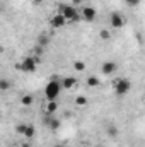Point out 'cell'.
<instances>
[{
    "label": "cell",
    "mask_w": 145,
    "mask_h": 147,
    "mask_svg": "<svg viewBox=\"0 0 145 147\" xmlns=\"http://www.w3.org/2000/svg\"><path fill=\"white\" fill-rule=\"evenodd\" d=\"M19 147H31V144H29V142H24V144H21Z\"/></svg>",
    "instance_id": "24"
},
{
    "label": "cell",
    "mask_w": 145,
    "mask_h": 147,
    "mask_svg": "<svg viewBox=\"0 0 145 147\" xmlns=\"http://www.w3.org/2000/svg\"><path fill=\"white\" fill-rule=\"evenodd\" d=\"M96 147H103V146H96Z\"/></svg>",
    "instance_id": "27"
},
{
    "label": "cell",
    "mask_w": 145,
    "mask_h": 147,
    "mask_svg": "<svg viewBox=\"0 0 145 147\" xmlns=\"http://www.w3.org/2000/svg\"><path fill=\"white\" fill-rule=\"evenodd\" d=\"M75 103H77L79 106H85V105H87V98H85V96H77Z\"/></svg>",
    "instance_id": "19"
},
{
    "label": "cell",
    "mask_w": 145,
    "mask_h": 147,
    "mask_svg": "<svg viewBox=\"0 0 145 147\" xmlns=\"http://www.w3.org/2000/svg\"><path fill=\"white\" fill-rule=\"evenodd\" d=\"M58 111V103L56 101H48L46 105V115H55Z\"/></svg>",
    "instance_id": "10"
},
{
    "label": "cell",
    "mask_w": 145,
    "mask_h": 147,
    "mask_svg": "<svg viewBox=\"0 0 145 147\" xmlns=\"http://www.w3.org/2000/svg\"><path fill=\"white\" fill-rule=\"evenodd\" d=\"M60 14L68 22H79L82 19V14L75 9V5H72V3H60Z\"/></svg>",
    "instance_id": "2"
},
{
    "label": "cell",
    "mask_w": 145,
    "mask_h": 147,
    "mask_svg": "<svg viewBox=\"0 0 145 147\" xmlns=\"http://www.w3.org/2000/svg\"><path fill=\"white\" fill-rule=\"evenodd\" d=\"M26 128H28V125H24V123H21V125H17V127H15V132H17V134H21V135H24V132H26Z\"/></svg>",
    "instance_id": "20"
},
{
    "label": "cell",
    "mask_w": 145,
    "mask_h": 147,
    "mask_svg": "<svg viewBox=\"0 0 145 147\" xmlns=\"http://www.w3.org/2000/svg\"><path fill=\"white\" fill-rule=\"evenodd\" d=\"M62 89H63L62 82L53 77V79L46 84V87H44V96H46V99H48V101H56L58 96H60V92H62Z\"/></svg>",
    "instance_id": "1"
},
{
    "label": "cell",
    "mask_w": 145,
    "mask_h": 147,
    "mask_svg": "<svg viewBox=\"0 0 145 147\" xmlns=\"http://www.w3.org/2000/svg\"><path fill=\"white\" fill-rule=\"evenodd\" d=\"M73 70H77V72H84V70H85V63H84L82 60H75V62H73Z\"/></svg>",
    "instance_id": "15"
},
{
    "label": "cell",
    "mask_w": 145,
    "mask_h": 147,
    "mask_svg": "<svg viewBox=\"0 0 145 147\" xmlns=\"http://www.w3.org/2000/svg\"><path fill=\"white\" fill-rule=\"evenodd\" d=\"M17 69L22 70L24 74H33L38 69V62L34 60V57H26L21 60V63H17Z\"/></svg>",
    "instance_id": "4"
},
{
    "label": "cell",
    "mask_w": 145,
    "mask_h": 147,
    "mask_svg": "<svg viewBox=\"0 0 145 147\" xmlns=\"http://www.w3.org/2000/svg\"><path fill=\"white\" fill-rule=\"evenodd\" d=\"M126 5H130V7H137V5H140V2L142 0H123Z\"/></svg>",
    "instance_id": "21"
},
{
    "label": "cell",
    "mask_w": 145,
    "mask_h": 147,
    "mask_svg": "<svg viewBox=\"0 0 145 147\" xmlns=\"http://www.w3.org/2000/svg\"><path fill=\"white\" fill-rule=\"evenodd\" d=\"M80 14H82V19L87 21V22H92V21H96V17H97V10H96L94 7H91V5H84Z\"/></svg>",
    "instance_id": "6"
},
{
    "label": "cell",
    "mask_w": 145,
    "mask_h": 147,
    "mask_svg": "<svg viewBox=\"0 0 145 147\" xmlns=\"http://www.w3.org/2000/svg\"><path fill=\"white\" fill-rule=\"evenodd\" d=\"M116 69H118V65L113 62V60H106L103 65H101V72L104 74V75H111V74L116 72Z\"/></svg>",
    "instance_id": "8"
},
{
    "label": "cell",
    "mask_w": 145,
    "mask_h": 147,
    "mask_svg": "<svg viewBox=\"0 0 145 147\" xmlns=\"http://www.w3.org/2000/svg\"><path fill=\"white\" fill-rule=\"evenodd\" d=\"M41 2H44V0H34V3H41Z\"/></svg>",
    "instance_id": "26"
},
{
    "label": "cell",
    "mask_w": 145,
    "mask_h": 147,
    "mask_svg": "<svg viewBox=\"0 0 145 147\" xmlns=\"http://www.w3.org/2000/svg\"><path fill=\"white\" fill-rule=\"evenodd\" d=\"M99 36H101V39L108 41V39H111V33H109L108 29H101V31H99Z\"/></svg>",
    "instance_id": "18"
},
{
    "label": "cell",
    "mask_w": 145,
    "mask_h": 147,
    "mask_svg": "<svg viewBox=\"0 0 145 147\" xmlns=\"http://www.w3.org/2000/svg\"><path fill=\"white\" fill-rule=\"evenodd\" d=\"M67 22H68V21H67V19H65V17H63L60 12H58V14H55V16L50 19V24H51V28H55V29H60V28H63Z\"/></svg>",
    "instance_id": "7"
},
{
    "label": "cell",
    "mask_w": 145,
    "mask_h": 147,
    "mask_svg": "<svg viewBox=\"0 0 145 147\" xmlns=\"http://www.w3.org/2000/svg\"><path fill=\"white\" fill-rule=\"evenodd\" d=\"M48 125H50V128L55 132V130H58L60 128V125H62V121L58 120V118H55V116H51L50 118V121H48Z\"/></svg>",
    "instance_id": "11"
},
{
    "label": "cell",
    "mask_w": 145,
    "mask_h": 147,
    "mask_svg": "<svg viewBox=\"0 0 145 147\" xmlns=\"http://www.w3.org/2000/svg\"><path fill=\"white\" fill-rule=\"evenodd\" d=\"M75 84H77V80H75L73 77H65V79L62 80L63 89H73V87H75Z\"/></svg>",
    "instance_id": "9"
},
{
    "label": "cell",
    "mask_w": 145,
    "mask_h": 147,
    "mask_svg": "<svg viewBox=\"0 0 145 147\" xmlns=\"http://www.w3.org/2000/svg\"><path fill=\"white\" fill-rule=\"evenodd\" d=\"M46 43H48V38H46V36H43V38L39 36V45H41V46H44Z\"/></svg>",
    "instance_id": "22"
},
{
    "label": "cell",
    "mask_w": 145,
    "mask_h": 147,
    "mask_svg": "<svg viewBox=\"0 0 145 147\" xmlns=\"http://www.w3.org/2000/svg\"><path fill=\"white\" fill-rule=\"evenodd\" d=\"M82 3V0H72V5H80Z\"/></svg>",
    "instance_id": "23"
},
{
    "label": "cell",
    "mask_w": 145,
    "mask_h": 147,
    "mask_svg": "<svg viewBox=\"0 0 145 147\" xmlns=\"http://www.w3.org/2000/svg\"><path fill=\"white\" fill-rule=\"evenodd\" d=\"M125 17L119 14V12H113L111 16H109V24H111V28L113 29H121L123 26H125Z\"/></svg>",
    "instance_id": "5"
},
{
    "label": "cell",
    "mask_w": 145,
    "mask_h": 147,
    "mask_svg": "<svg viewBox=\"0 0 145 147\" xmlns=\"http://www.w3.org/2000/svg\"><path fill=\"white\" fill-rule=\"evenodd\" d=\"M34 135H36V128H34L33 125H28V128H26V132H24V137H26L28 140H31V139H34Z\"/></svg>",
    "instance_id": "12"
},
{
    "label": "cell",
    "mask_w": 145,
    "mask_h": 147,
    "mask_svg": "<svg viewBox=\"0 0 145 147\" xmlns=\"http://www.w3.org/2000/svg\"><path fill=\"white\" fill-rule=\"evenodd\" d=\"M0 89L2 91H9L10 89V82L7 79H0Z\"/></svg>",
    "instance_id": "17"
},
{
    "label": "cell",
    "mask_w": 145,
    "mask_h": 147,
    "mask_svg": "<svg viewBox=\"0 0 145 147\" xmlns=\"http://www.w3.org/2000/svg\"><path fill=\"white\" fill-rule=\"evenodd\" d=\"M21 103H22L24 106H31V105L34 103V98H33L31 94H24V96L21 98Z\"/></svg>",
    "instance_id": "14"
},
{
    "label": "cell",
    "mask_w": 145,
    "mask_h": 147,
    "mask_svg": "<svg viewBox=\"0 0 145 147\" xmlns=\"http://www.w3.org/2000/svg\"><path fill=\"white\" fill-rule=\"evenodd\" d=\"M101 84V80L96 77V75H91V77H87V86L89 87H97Z\"/></svg>",
    "instance_id": "13"
},
{
    "label": "cell",
    "mask_w": 145,
    "mask_h": 147,
    "mask_svg": "<svg viewBox=\"0 0 145 147\" xmlns=\"http://www.w3.org/2000/svg\"><path fill=\"white\" fill-rule=\"evenodd\" d=\"M113 89H114V92H116L118 96H125V94L130 92V89H132V82H130L126 77L116 79L114 84H113Z\"/></svg>",
    "instance_id": "3"
},
{
    "label": "cell",
    "mask_w": 145,
    "mask_h": 147,
    "mask_svg": "<svg viewBox=\"0 0 145 147\" xmlns=\"http://www.w3.org/2000/svg\"><path fill=\"white\" fill-rule=\"evenodd\" d=\"M106 134H108V137L114 139V137H118V128L114 125H109L108 128H106Z\"/></svg>",
    "instance_id": "16"
},
{
    "label": "cell",
    "mask_w": 145,
    "mask_h": 147,
    "mask_svg": "<svg viewBox=\"0 0 145 147\" xmlns=\"http://www.w3.org/2000/svg\"><path fill=\"white\" fill-rule=\"evenodd\" d=\"M53 147H65V146H63V144H55Z\"/></svg>",
    "instance_id": "25"
}]
</instances>
